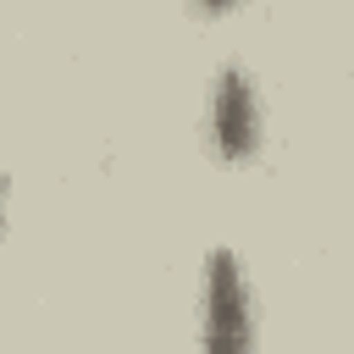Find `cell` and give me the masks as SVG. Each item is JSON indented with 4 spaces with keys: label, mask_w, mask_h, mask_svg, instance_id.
<instances>
[{
    "label": "cell",
    "mask_w": 354,
    "mask_h": 354,
    "mask_svg": "<svg viewBox=\"0 0 354 354\" xmlns=\"http://www.w3.org/2000/svg\"><path fill=\"white\" fill-rule=\"evenodd\" d=\"M210 155L227 166H243L266 144V116H260V88L243 61H221L210 77V111H205Z\"/></svg>",
    "instance_id": "2"
},
{
    "label": "cell",
    "mask_w": 354,
    "mask_h": 354,
    "mask_svg": "<svg viewBox=\"0 0 354 354\" xmlns=\"http://www.w3.org/2000/svg\"><path fill=\"white\" fill-rule=\"evenodd\" d=\"M6 194H11V183L0 177V238H6Z\"/></svg>",
    "instance_id": "3"
},
{
    "label": "cell",
    "mask_w": 354,
    "mask_h": 354,
    "mask_svg": "<svg viewBox=\"0 0 354 354\" xmlns=\"http://www.w3.org/2000/svg\"><path fill=\"white\" fill-rule=\"evenodd\" d=\"M254 299L232 249H210L199 282V348L205 354H254Z\"/></svg>",
    "instance_id": "1"
}]
</instances>
